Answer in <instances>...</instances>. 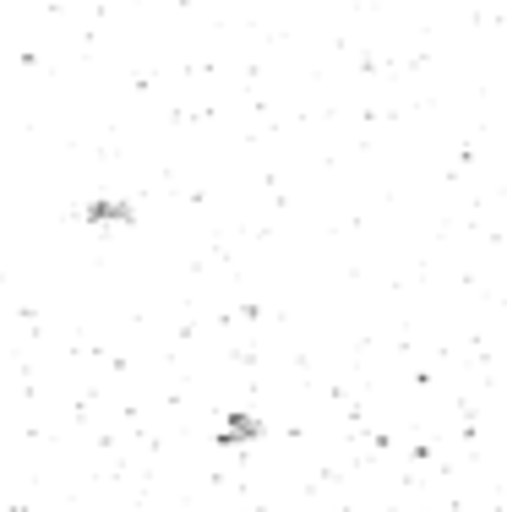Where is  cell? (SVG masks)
I'll list each match as a JSON object with an SVG mask.
<instances>
[{
	"mask_svg": "<svg viewBox=\"0 0 507 512\" xmlns=\"http://www.w3.org/2000/svg\"><path fill=\"white\" fill-rule=\"evenodd\" d=\"M82 218H88V224H131V202L93 197V202H82Z\"/></svg>",
	"mask_w": 507,
	"mask_h": 512,
	"instance_id": "cell-1",
	"label": "cell"
}]
</instances>
